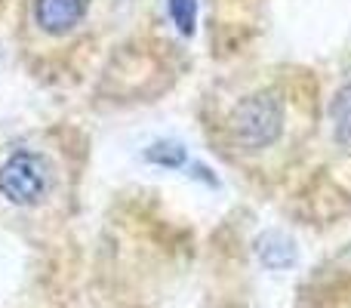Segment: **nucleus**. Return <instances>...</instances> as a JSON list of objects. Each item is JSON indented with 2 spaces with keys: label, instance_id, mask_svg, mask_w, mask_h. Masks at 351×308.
I'll return each instance as SVG.
<instances>
[{
  "label": "nucleus",
  "instance_id": "nucleus-2",
  "mask_svg": "<svg viewBox=\"0 0 351 308\" xmlns=\"http://www.w3.org/2000/svg\"><path fill=\"white\" fill-rule=\"evenodd\" d=\"M56 188V169L47 154L19 148L0 163V194L16 206H40Z\"/></svg>",
  "mask_w": 351,
  "mask_h": 308
},
{
  "label": "nucleus",
  "instance_id": "nucleus-3",
  "mask_svg": "<svg viewBox=\"0 0 351 308\" xmlns=\"http://www.w3.org/2000/svg\"><path fill=\"white\" fill-rule=\"evenodd\" d=\"M90 0H31V22L47 37H68L86 19Z\"/></svg>",
  "mask_w": 351,
  "mask_h": 308
},
{
  "label": "nucleus",
  "instance_id": "nucleus-1",
  "mask_svg": "<svg viewBox=\"0 0 351 308\" xmlns=\"http://www.w3.org/2000/svg\"><path fill=\"white\" fill-rule=\"evenodd\" d=\"M311 121V99L296 74L262 78L243 86L216 123L219 152L250 173H280L302 148Z\"/></svg>",
  "mask_w": 351,
  "mask_h": 308
},
{
  "label": "nucleus",
  "instance_id": "nucleus-5",
  "mask_svg": "<svg viewBox=\"0 0 351 308\" xmlns=\"http://www.w3.org/2000/svg\"><path fill=\"white\" fill-rule=\"evenodd\" d=\"M259 253H262V259H265V265H271V268H284L293 262V250L287 247L284 241H278V237H265Z\"/></svg>",
  "mask_w": 351,
  "mask_h": 308
},
{
  "label": "nucleus",
  "instance_id": "nucleus-6",
  "mask_svg": "<svg viewBox=\"0 0 351 308\" xmlns=\"http://www.w3.org/2000/svg\"><path fill=\"white\" fill-rule=\"evenodd\" d=\"M170 12H173V22L179 25V31L191 34L194 31V0H170Z\"/></svg>",
  "mask_w": 351,
  "mask_h": 308
},
{
  "label": "nucleus",
  "instance_id": "nucleus-4",
  "mask_svg": "<svg viewBox=\"0 0 351 308\" xmlns=\"http://www.w3.org/2000/svg\"><path fill=\"white\" fill-rule=\"evenodd\" d=\"M330 139L336 152L351 154V78L342 80L330 99Z\"/></svg>",
  "mask_w": 351,
  "mask_h": 308
}]
</instances>
